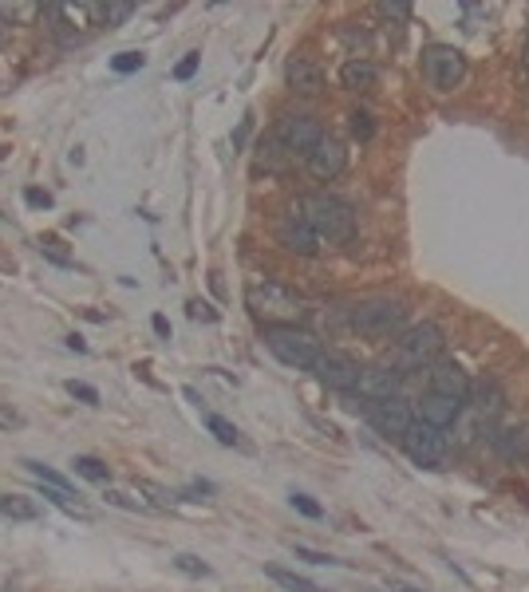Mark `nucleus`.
<instances>
[{
    "mask_svg": "<svg viewBox=\"0 0 529 592\" xmlns=\"http://www.w3.org/2000/svg\"><path fill=\"white\" fill-rule=\"evenodd\" d=\"M103 497H107L111 505H119V509H135V514H147V509H150L147 502H130V497H127L123 490H107Z\"/></svg>",
    "mask_w": 529,
    "mask_h": 592,
    "instance_id": "obj_31",
    "label": "nucleus"
},
{
    "mask_svg": "<svg viewBox=\"0 0 529 592\" xmlns=\"http://www.w3.org/2000/svg\"><path fill=\"white\" fill-rule=\"evenodd\" d=\"M24 466H28V474L36 482H44V485H56V490H67L71 494V482L64 478V474L59 470H52V466H44V462H24Z\"/></svg>",
    "mask_w": 529,
    "mask_h": 592,
    "instance_id": "obj_25",
    "label": "nucleus"
},
{
    "mask_svg": "<svg viewBox=\"0 0 529 592\" xmlns=\"http://www.w3.org/2000/svg\"><path fill=\"white\" fill-rule=\"evenodd\" d=\"M206 426H210V434L218 438L222 446H242V434H237V426L230 419H222V414H210Z\"/></svg>",
    "mask_w": 529,
    "mask_h": 592,
    "instance_id": "obj_23",
    "label": "nucleus"
},
{
    "mask_svg": "<svg viewBox=\"0 0 529 592\" xmlns=\"http://www.w3.org/2000/svg\"><path fill=\"white\" fill-rule=\"evenodd\" d=\"M344 166H347V150L336 138H320V147L308 154V170L316 174L320 182H332V178H340Z\"/></svg>",
    "mask_w": 529,
    "mask_h": 592,
    "instance_id": "obj_15",
    "label": "nucleus"
},
{
    "mask_svg": "<svg viewBox=\"0 0 529 592\" xmlns=\"http://www.w3.org/2000/svg\"><path fill=\"white\" fill-rule=\"evenodd\" d=\"M276 245H285L288 253H296V257H312L320 249V237L308 225V218H305V209H300V206L285 209L281 218H276Z\"/></svg>",
    "mask_w": 529,
    "mask_h": 592,
    "instance_id": "obj_8",
    "label": "nucleus"
},
{
    "mask_svg": "<svg viewBox=\"0 0 529 592\" xmlns=\"http://www.w3.org/2000/svg\"><path fill=\"white\" fill-rule=\"evenodd\" d=\"M24 426V414L16 407H8V403H0V431H20Z\"/></svg>",
    "mask_w": 529,
    "mask_h": 592,
    "instance_id": "obj_33",
    "label": "nucleus"
},
{
    "mask_svg": "<svg viewBox=\"0 0 529 592\" xmlns=\"http://www.w3.org/2000/svg\"><path fill=\"white\" fill-rule=\"evenodd\" d=\"M379 12H383V16H399V20H407V16H411V5H403V0H383Z\"/></svg>",
    "mask_w": 529,
    "mask_h": 592,
    "instance_id": "obj_39",
    "label": "nucleus"
},
{
    "mask_svg": "<svg viewBox=\"0 0 529 592\" xmlns=\"http://www.w3.org/2000/svg\"><path fill=\"white\" fill-rule=\"evenodd\" d=\"M399 443H403L407 458H411L415 466L439 470L442 462H447V438H442V431H435V426H427V423H411V431H407Z\"/></svg>",
    "mask_w": 529,
    "mask_h": 592,
    "instance_id": "obj_7",
    "label": "nucleus"
},
{
    "mask_svg": "<svg viewBox=\"0 0 529 592\" xmlns=\"http://www.w3.org/2000/svg\"><path fill=\"white\" fill-rule=\"evenodd\" d=\"M293 505H296V509H300V514H305V517H312V521H316V517H324V509H320L316 502H312L308 494H293Z\"/></svg>",
    "mask_w": 529,
    "mask_h": 592,
    "instance_id": "obj_37",
    "label": "nucleus"
},
{
    "mask_svg": "<svg viewBox=\"0 0 529 592\" xmlns=\"http://www.w3.org/2000/svg\"><path fill=\"white\" fill-rule=\"evenodd\" d=\"M525 462H529V458H525Z\"/></svg>",
    "mask_w": 529,
    "mask_h": 592,
    "instance_id": "obj_45",
    "label": "nucleus"
},
{
    "mask_svg": "<svg viewBox=\"0 0 529 592\" xmlns=\"http://www.w3.org/2000/svg\"><path fill=\"white\" fill-rule=\"evenodd\" d=\"M150 324H154V332H159V336H171V320H166V316H154Z\"/></svg>",
    "mask_w": 529,
    "mask_h": 592,
    "instance_id": "obj_42",
    "label": "nucleus"
},
{
    "mask_svg": "<svg viewBox=\"0 0 529 592\" xmlns=\"http://www.w3.org/2000/svg\"><path fill=\"white\" fill-rule=\"evenodd\" d=\"M40 253H44L47 260H56V265H64V269L76 265V260H71L64 249H59V237H40Z\"/></svg>",
    "mask_w": 529,
    "mask_h": 592,
    "instance_id": "obj_28",
    "label": "nucleus"
},
{
    "mask_svg": "<svg viewBox=\"0 0 529 592\" xmlns=\"http://www.w3.org/2000/svg\"><path fill=\"white\" fill-rule=\"evenodd\" d=\"M276 138H281V147H285V154H308L320 147V138H324V130H320V123L312 115H281V123H276Z\"/></svg>",
    "mask_w": 529,
    "mask_h": 592,
    "instance_id": "obj_9",
    "label": "nucleus"
},
{
    "mask_svg": "<svg viewBox=\"0 0 529 592\" xmlns=\"http://www.w3.org/2000/svg\"><path fill=\"white\" fill-rule=\"evenodd\" d=\"M264 343H269V352L285 367H296V372H312L316 360L324 355L320 340L312 336V332H305V328H269L264 332Z\"/></svg>",
    "mask_w": 529,
    "mask_h": 592,
    "instance_id": "obj_5",
    "label": "nucleus"
},
{
    "mask_svg": "<svg viewBox=\"0 0 529 592\" xmlns=\"http://www.w3.org/2000/svg\"><path fill=\"white\" fill-rule=\"evenodd\" d=\"M462 414V403L459 399H447V395H435V391H427L423 399H419V423L435 426V431H447V426L459 423Z\"/></svg>",
    "mask_w": 529,
    "mask_h": 592,
    "instance_id": "obj_14",
    "label": "nucleus"
},
{
    "mask_svg": "<svg viewBox=\"0 0 529 592\" xmlns=\"http://www.w3.org/2000/svg\"><path fill=\"white\" fill-rule=\"evenodd\" d=\"M190 316H194V320H213L210 304H202V301H194V304H190Z\"/></svg>",
    "mask_w": 529,
    "mask_h": 592,
    "instance_id": "obj_41",
    "label": "nucleus"
},
{
    "mask_svg": "<svg viewBox=\"0 0 529 592\" xmlns=\"http://www.w3.org/2000/svg\"><path fill=\"white\" fill-rule=\"evenodd\" d=\"M442 348H447V332H442L435 320H423V324H411V328L399 332V340H395V363L399 367H430V363H439Z\"/></svg>",
    "mask_w": 529,
    "mask_h": 592,
    "instance_id": "obj_4",
    "label": "nucleus"
},
{
    "mask_svg": "<svg viewBox=\"0 0 529 592\" xmlns=\"http://www.w3.org/2000/svg\"><path fill=\"white\" fill-rule=\"evenodd\" d=\"M64 391H67L71 399L88 403V407H95V403H99V391H95L91 383H79V379H67V383H64Z\"/></svg>",
    "mask_w": 529,
    "mask_h": 592,
    "instance_id": "obj_29",
    "label": "nucleus"
},
{
    "mask_svg": "<svg viewBox=\"0 0 529 592\" xmlns=\"http://www.w3.org/2000/svg\"><path fill=\"white\" fill-rule=\"evenodd\" d=\"M376 79H379V71L371 59H347L340 67V83L347 91H368V87H376Z\"/></svg>",
    "mask_w": 529,
    "mask_h": 592,
    "instance_id": "obj_17",
    "label": "nucleus"
},
{
    "mask_svg": "<svg viewBox=\"0 0 529 592\" xmlns=\"http://www.w3.org/2000/svg\"><path fill=\"white\" fill-rule=\"evenodd\" d=\"M130 12H135V5H127V0H111V5H103V24L107 28H119Z\"/></svg>",
    "mask_w": 529,
    "mask_h": 592,
    "instance_id": "obj_27",
    "label": "nucleus"
},
{
    "mask_svg": "<svg viewBox=\"0 0 529 592\" xmlns=\"http://www.w3.org/2000/svg\"><path fill=\"white\" fill-rule=\"evenodd\" d=\"M347 324L368 340H391L407 328V304L399 296H371V301H359L352 308Z\"/></svg>",
    "mask_w": 529,
    "mask_h": 592,
    "instance_id": "obj_3",
    "label": "nucleus"
},
{
    "mask_svg": "<svg viewBox=\"0 0 529 592\" xmlns=\"http://www.w3.org/2000/svg\"><path fill=\"white\" fill-rule=\"evenodd\" d=\"M371 423H376L379 434L403 438L407 431H411V423H415V411H411V403H407V399L395 395L388 403H376V414H371Z\"/></svg>",
    "mask_w": 529,
    "mask_h": 592,
    "instance_id": "obj_13",
    "label": "nucleus"
},
{
    "mask_svg": "<svg viewBox=\"0 0 529 592\" xmlns=\"http://www.w3.org/2000/svg\"><path fill=\"white\" fill-rule=\"evenodd\" d=\"M24 201H28L32 209H52V194H47V189H36V186L24 189Z\"/></svg>",
    "mask_w": 529,
    "mask_h": 592,
    "instance_id": "obj_35",
    "label": "nucleus"
},
{
    "mask_svg": "<svg viewBox=\"0 0 529 592\" xmlns=\"http://www.w3.org/2000/svg\"><path fill=\"white\" fill-rule=\"evenodd\" d=\"M71 466H76L79 478H88V482H111V466L99 458H91V454H76L71 458Z\"/></svg>",
    "mask_w": 529,
    "mask_h": 592,
    "instance_id": "obj_22",
    "label": "nucleus"
},
{
    "mask_svg": "<svg viewBox=\"0 0 529 592\" xmlns=\"http://www.w3.org/2000/svg\"><path fill=\"white\" fill-rule=\"evenodd\" d=\"M40 12L44 5H36V0H0V20L8 24H32Z\"/></svg>",
    "mask_w": 529,
    "mask_h": 592,
    "instance_id": "obj_21",
    "label": "nucleus"
},
{
    "mask_svg": "<svg viewBox=\"0 0 529 592\" xmlns=\"http://www.w3.org/2000/svg\"><path fill=\"white\" fill-rule=\"evenodd\" d=\"M276 142H261V166L264 170H281V158H276Z\"/></svg>",
    "mask_w": 529,
    "mask_h": 592,
    "instance_id": "obj_38",
    "label": "nucleus"
},
{
    "mask_svg": "<svg viewBox=\"0 0 529 592\" xmlns=\"http://www.w3.org/2000/svg\"><path fill=\"white\" fill-rule=\"evenodd\" d=\"M352 135H356V138H364V142H368L371 135H376V123H371V115H368V111H356V115H352Z\"/></svg>",
    "mask_w": 529,
    "mask_h": 592,
    "instance_id": "obj_32",
    "label": "nucleus"
},
{
    "mask_svg": "<svg viewBox=\"0 0 529 592\" xmlns=\"http://www.w3.org/2000/svg\"><path fill=\"white\" fill-rule=\"evenodd\" d=\"M139 494H150V505H154V509H166V505H171L166 490H162V485H154V482H139Z\"/></svg>",
    "mask_w": 529,
    "mask_h": 592,
    "instance_id": "obj_34",
    "label": "nucleus"
},
{
    "mask_svg": "<svg viewBox=\"0 0 529 592\" xmlns=\"http://www.w3.org/2000/svg\"><path fill=\"white\" fill-rule=\"evenodd\" d=\"M174 568H178V573H186V577H210V565L202 561V556H194V553H178Z\"/></svg>",
    "mask_w": 529,
    "mask_h": 592,
    "instance_id": "obj_26",
    "label": "nucleus"
},
{
    "mask_svg": "<svg viewBox=\"0 0 529 592\" xmlns=\"http://www.w3.org/2000/svg\"><path fill=\"white\" fill-rule=\"evenodd\" d=\"M471 395H478V414H498L502 411V391L494 383H478V387H471Z\"/></svg>",
    "mask_w": 529,
    "mask_h": 592,
    "instance_id": "obj_24",
    "label": "nucleus"
},
{
    "mask_svg": "<svg viewBox=\"0 0 529 592\" xmlns=\"http://www.w3.org/2000/svg\"><path fill=\"white\" fill-rule=\"evenodd\" d=\"M395 592H419V588H411V585H391Z\"/></svg>",
    "mask_w": 529,
    "mask_h": 592,
    "instance_id": "obj_44",
    "label": "nucleus"
},
{
    "mask_svg": "<svg viewBox=\"0 0 529 592\" xmlns=\"http://www.w3.org/2000/svg\"><path fill=\"white\" fill-rule=\"evenodd\" d=\"M471 375L462 372V363H454V360H439V363H430V391L435 395H447V399H459L466 403L471 399Z\"/></svg>",
    "mask_w": 529,
    "mask_h": 592,
    "instance_id": "obj_12",
    "label": "nucleus"
},
{
    "mask_svg": "<svg viewBox=\"0 0 529 592\" xmlns=\"http://www.w3.org/2000/svg\"><path fill=\"white\" fill-rule=\"evenodd\" d=\"M198 64H202V56H198V52H190V56L182 59V64H178V67H174V79H182V83H186V79H194V71H198Z\"/></svg>",
    "mask_w": 529,
    "mask_h": 592,
    "instance_id": "obj_36",
    "label": "nucleus"
},
{
    "mask_svg": "<svg viewBox=\"0 0 529 592\" xmlns=\"http://www.w3.org/2000/svg\"><path fill=\"white\" fill-rule=\"evenodd\" d=\"M0 517H12V521H36L40 517V505L24 494H0Z\"/></svg>",
    "mask_w": 529,
    "mask_h": 592,
    "instance_id": "obj_19",
    "label": "nucleus"
},
{
    "mask_svg": "<svg viewBox=\"0 0 529 592\" xmlns=\"http://www.w3.org/2000/svg\"><path fill=\"white\" fill-rule=\"evenodd\" d=\"M423 79L435 91H454L466 79V56L451 44H430L423 52Z\"/></svg>",
    "mask_w": 529,
    "mask_h": 592,
    "instance_id": "obj_6",
    "label": "nucleus"
},
{
    "mask_svg": "<svg viewBox=\"0 0 529 592\" xmlns=\"http://www.w3.org/2000/svg\"><path fill=\"white\" fill-rule=\"evenodd\" d=\"M498 450L506 462H525L529 458V423L510 426V431L498 434Z\"/></svg>",
    "mask_w": 529,
    "mask_h": 592,
    "instance_id": "obj_18",
    "label": "nucleus"
},
{
    "mask_svg": "<svg viewBox=\"0 0 529 592\" xmlns=\"http://www.w3.org/2000/svg\"><path fill=\"white\" fill-rule=\"evenodd\" d=\"M245 308L269 328H296V320L305 316V301L288 284L269 277H254L245 284Z\"/></svg>",
    "mask_w": 529,
    "mask_h": 592,
    "instance_id": "obj_1",
    "label": "nucleus"
},
{
    "mask_svg": "<svg viewBox=\"0 0 529 592\" xmlns=\"http://www.w3.org/2000/svg\"><path fill=\"white\" fill-rule=\"evenodd\" d=\"M67 348H71V352H88V343H83L79 336H67Z\"/></svg>",
    "mask_w": 529,
    "mask_h": 592,
    "instance_id": "obj_43",
    "label": "nucleus"
},
{
    "mask_svg": "<svg viewBox=\"0 0 529 592\" xmlns=\"http://www.w3.org/2000/svg\"><path fill=\"white\" fill-rule=\"evenodd\" d=\"M296 556H305V561L308 565H332V556L328 553H316V549H305V545H296V549H293Z\"/></svg>",
    "mask_w": 529,
    "mask_h": 592,
    "instance_id": "obj_40",
    "label": "nucleus"
},
{
    "mask_svg": "<svg viewBox=\"0 0 529 592\" xmlns=\"http://www.w3.org/2000/svg\"><path fill=\"white\" fill-rule=\"evenodd\" d=\"M300 209H305L308 225L316 230L320 241L328 245H344L356 237V209L347 206L344 198L336 194H308L305 201H300Z\"/></svg>",
    "mask_w": 529,
    "mask_h": 592,
    "instance_id": "obj_2",
    "label": "nucleus"
},
{
    "mask_svg": "<svg viewBox=\"0 0 529 592\" xmlns=\"http://www.w3.org/2000/svg\"><path fill=\"white\" fill-rule=\"evenodd\" d=\"M399 379L403 372L399 367H388V363H376V367H359V383L356 391L364 395L368 403H388L399 395Z\"/></svg>",
    "mask_w": 529,
    "mask_h": 592,
    "instance_id": "obj_11",
    "label": "nucleus"
},
{
    "mask_svg": "<svg viewBox=\"0 0 529 592\" xmlns=\"http://www.w3.org/2000/svg\"><path fill=\"white\" fill-rule=\"evenodd\" d=\"M285 83L293 91H300V95H316L320 87H324V71L312 64L308 56H293L285 64Z\"/></svg>",
    "mask_w": 529,
    "mask_h": 592,
    "instance_id": "obj_16",
    "label": "nucleus"
},
{
    "mask_svg": "<svg viewBox=\"0 0 529 592\" xmlns=\"http://www.w3.org/2000/svg\"><path fill=\"white\" fill-rule=\"evenodd\" d=\"M312 375H316L328 391H356L359 363L352 360V355H344V352H324L316 360V367H312Z\"/></svg>",
    "mask_w": 529,
    "mask_h": 592,
    "instance_id": "obj_10",
    "label": "nucleus"
},
{
    "mask_svg": "<svg viewBox=\"0 0 529 592\" xmlns=\"http://www.w3.org/2000/svg\"><path fill=\"white\" fill-rule=\"evenodd\" d=\"M142 64H147V56H142V52H119L111 59V67L119 71V76H130V71H139Z\"/></svg>",
    "mask_w": 529,
    "mask_h": 592,
    "instance_id": "obj_30",
    "label": "nucleus"
},
{
    "mask_svg": "<svg viewBox=\"0 0 529 592\" xmlns=\"http://www.w3.org/2000/svg\"><path fill=\"white\" fill-rule=\"evenodd\" d=\"M264 577L269 580H276L285 592H320L316 585H312L308 577H300V573H293V568H281V565H264Z\"/></svg>",
    "mask_w": 529,
    "mask_h": 592,
    "instance_id": "obj_20",
    "label": "nucleus"
}]
</instances>
